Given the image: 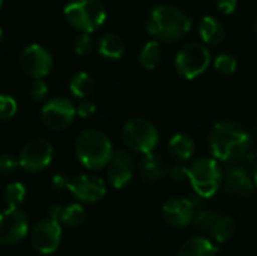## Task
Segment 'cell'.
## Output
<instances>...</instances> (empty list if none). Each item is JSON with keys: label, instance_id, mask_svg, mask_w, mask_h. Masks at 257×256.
Returning a JSON list of instances; mask_svg holds the SVG:
<instances>
[{"label": "cell", "instance_id": "4", "mask_svg": "<svg viewBox=\"0 0 257 256\" xmlns=\"http://www.w3.org/2000/svg\"><path fill=\"white\" fill-rule=\"evenodd\" d=\"M187 178L200 198H212L223 181V172L215 158L202 157L187 167Z\"/></svg>", "mask_w": 257, "mask_h": 256}, {"label": "cell", "instance_id": "18", "mask_svg": "<svg viewBox=\"0 0 257 256\" xmlns=\"http://www.w3.org/2000/svg\"><path fill=\"white\" fill-rule=\"evenodd\" d=\"M194 151H196L194 140L188 134L178 133L169 140V154L181 163L188 161L194 155Z\"/></svg>", "mask_w": 257, "mask_h": 256}, {"label": "cell", "instance_id": "23", "mask_svg": "<svg viewBox=\"0 0 257 256\" xmlns=\"http://www.w3.org/2000/svg\"><path fill=\"white\" fill-rule=\"evenodd\" d=\"M86 220V211L80 204H71L68 207H62L59 225H65L68 228H78Z\"/></svg>", "mask_w": 257, "mask_h": 256}, {"label": "cell", "instance_id": "16", "mask_svg": "<svg viewBox=\"0 0 257 256\" xmlns=\"http://www.w3.org/2000/svg\"><path fill=\"white\" fill-rule=\"evenodd\" d=\"M224 187H226V192L230 196L248 198L254 190V183L244 169L235 167V169L229 170V174L226 175Z\"/></svg>", "mask_w": 257, "mask_h": 256}, {"label": "cell", "instance_id": "35", "mask_svg": "<svg viewBox=\"0 0 257 256\" xmlns=\"http://www.w3.org/2000/svg\"><path fill=\"white\" fill-rule=\"evenodd\" d=\"M68 184H69V180L63 174H56L53 177V187L56 190H65L68 189Z\"/></svg>", "mask_w": 257, "mask_h": 256}, {"label": "cell", "instance_id": "28", "mask_svg": "<svg viewBox=\"0 0 257 256\" xmlns=\"http://www.w3.org/2000/svg\"><path fill=\"white\" fill-rule=\"evenodd\" d=\"M218 220V216L214 211L209 210H202L200 213H197V216L194 217V223L197 225V228H200L203 232H212L215 222Z\"/></svg>", "mask_w": 257, "mask_h": 256}, {"label": "cell", "instance_id": "11", "mask_svg": "<svg viewBox=\"0 0 257 256\" xmlns=\"http://www.w3.org/2000/svg\"><path fill=\"white\" fill-rule=\"evenodd\" d=\"M27 231L29 220L20 208H8L0 214V244H17L26 237Z\"/></svg>", "mask_w": 257, "mask_h": 256}, {"label": "cell", "instance_id": "6", "mask_svg": "<svg viewBox=\"0 0 257 256\" xmlns=\"http://www.w3.org/2000/svg\"><path fill=\"white\" fill-rule=\"evenodd\" d=\"M122 137L130 149L143 155L154 154L155 148L160 143V134L155 125L142 118L128 121L123 127Z\"/></svg>", "mask_w": 257, "mask_h": 256}, {"label": "cell", "instance_id": "13", "mask_svg": "<svg viewBox=\"0 0 257 256\" xmlns=\"http://www.w3.org/2000/svg\"><path fill=\"white\" fill-rule=\"evenodd\" d=\"M68 190L81 202L95 204L105 195V183L102 178L95 175H78L69 180Z\"/></svg>", "mask_w": 257, "mask_h": 256}, {"label": "cell", "instance_id": "24", "mask_svg": "<svg viewBox=\"0 0 257 256\" xmlns=\"http://www.w3.org/2000/svg\"><path fill=\"white\" fill-rule=\"evenodd\" d=\"M69 89L74 97L84 100L86 97H89L93 92L95 81L87 72H78L72 77V80L69 83Z\"/></svg>", "mask_w": 257, "mask_h": 256}, {"label": "cell", "instance_id": "27", "mask_svg": "<svg viewBox=\"0 0 257 256\" xmlns=\"http://www.w3.org/2000/svg\"><path fill=\"white\" fill-rule=\"evenodd\" d=\"M214 66L217 69V72H220L221 75H232L235 74L236 68H238V63H236V59L230 54H220L215 62H214Z\"/></svg>", "mask_w": 257, "mask_h": 256}, {"label": "cell", "instance_id": "9", "mask_svg": "<svg viewBox=\"0 0 257 256\" xmlns=\"http://www.w3.org/2000/svg\"><path fill=\"white\" fill-rule=\"evenodd\" d=\"M77 115V110L71 100L65 97H56L47 101L41 110V118L45 127L53 131H60L68 128Z\"/></svg>", "mask_w": 257, "mask_h": 256}, {"label": "cell", "instance_id": "2", "mask_svg": "<svg viewBox=\"0 0 257 256\" xmlns=\"http://www.w3.org/2000/svg\"><path fill=\"white\" fill-rule=\"evenodd\" d=\"M191 17L172 5L155 6L146 21L148 32L166 42L181 41L191 29Z\"/></svg>", "mask_w": 257, "mask_h": 256}, {"label": "cell", "instance_id": "15", "mask_svg": "<svg viewBox=\"0 0 257 256\" xmlns=\"http://www.w3.org/2000/svg\"><path fill=\"white\" fill-rule=\"evenodd\" d=\"M108 183L114 189H123L130 184L133 178V160L126 151L114 152L107 170Z\"/></svg>", "mask_w": 257, "mask_h": 256}, {"label": "cell", "instance_id": "7", "mask_svg": "<svg viewBox=\"0 0 257 256\" xmlns=\"http://www.w3.org/2000/svg\"><path fill=\"white\" fill-rule=\"evenodd\" d=\"M211 63V53L203 44L190 42L184 45L175 59V68L178 74L187 80H193L202 75Z\"/></svg>", "mask_w": 257, "mask_h": 256}, {"label": "cell", "instance_id": "10", "mask_svg": "<svg viewBox=\"0 0 257 256\" xmlns=\"http://www.w3.org/2000/svg\"><path fill=\"white\" fill-rule=\"evenodd\" d=\"M20 65L23 71L33 80L45 77L53 68V57L47 48L39 44L27 45L20 54Z\"/></svg>", "mask_w": 257, "mask_h": 256}, {"label": "cell", "instance_id": "34", "mask_svg": "<svg viewBox=\"0 0 257 256\" xmlns=\"http://www.w3.org/2000/svg\"><path fill=\"white\" fill-rule=\"evenodd\" d=\"M217 6L223 14L230 15L235 12V9L238 6V0H217Z\"/></svg>", "mask_w": 257, "mask_h": 256}, {"label": "cell", "instance_id": "37", "mask_svg": "<svg viewBox=\"0 0 257 256\" xmlns=\"http://www.w3.org/2000/svg\"><path fill=\"white\" fill-rule=\"evenodd\" d=\"M253 183H254V187L257 189V169L256 172H254V177H253Z\"/></svg>", "mask_w": 257, "mask_h": 256}, {"label": "cell", "instance_id": "14", "mask_svg": "<svg viewBox=\"0 0 257 256\" xmlns=\"http://www.w3.org/2000/svg\"><path fill=\"white\" fill-rule=\"evenodd\" d=\"M163 217L173 228H184L194 222L196 208L188 198H170L163 205Z\"/></svg>", "mask_w": 257, "mask_h": 256}, {"label": "cell", "instance_id": "20", "mask_svg": "<svg viewBox=\"0 0 257 256\" xmlns=\"http://www.w3.org/2000/svg\"><path fill=\"white\" fill-rule=\"evenodd\" d=\"M166 174L163 160L157 154L145 155L140 163V178L145 184H154L160 181Z\"/></svg>", "mask_w": 257, "mask_h": 256}, {"label": "cell", "instance_id": "26", "mask_svg": "<svg viewBox=\"0 0 257 256\" xmlns=\"http://www.w3.org/2000/svg\"><path fill=\"white\" fill-rule=\"evenodd\" d=\"M24 196H26V189L18 181L8 184L5 189V202L9 208H18V205L24 201Z\"/></svg>", "mask_w": 257, "mask_h": 256}, {"label": "cell", "instance_id": "30", "mask_svg": "<svg viewBox=\"0 0 257 256\" xmlns=\"http://www.w3.org/2000/svg\"><path fill=\"white\" fill-rule=\"evenodd\" d=\"M92 48H93V39H92L90 33L81 32L75 38V41H74V50H75V53L80 54V56H84V54L90 53Z\"/></svg>", "mask_w": 257, "mask_h": 256}, {"label": "cell", "instance_id": "17", "mask_svg": "<svg viewBox=\"0 0 257 256\" xmlns=\"http://www.w3.org/2000/svg\"><path fill=\"white\" fill-rule=\"evenodd\" d=\"M178 256H218V246L205 237H193L187 240Z\"/></svg>", "mask_w": 257, "mask_h": 256}, {"label": "cell", "instance_id": "31", "mask_svg": "<svg viewBox=\"0 0 257 256\" xmlns=\"http://www.w3.org/2000/svg\"><path fill=\"white\" fill-rule=\"evenodd\" d=\"M47 92H48V88H47V84L42 81V78H36V80H33V81L30 83L29 94H30L32 100H35V101H42V100L45 98Z\"/></svg>", "mask_w": 257, "mask_h": 256}, {"label": "cell", "instance_id": "5", "mask_svg": "<svg viewBox=\"0 0 257 256\" xmlns=\"http://www.w3.org/2000/svg\"><path fill=\"white\" fill-rule=\"evenodd\" d=\"M63 14L69 24L87 33L101 27L107 18V11L99 0H71Z\"/></svg>", "mask_w": 257, "mask_h": 256}, {"label": "cell", "instance_id": "39", "mask_svg": "<svg viewBox=\"0 0 257 256\" xmlns=\"http://www.w3.org/2000/svg\"><path fill=\"white\" fill-rule=\"evenodd\" d=\"M2 35H3V30H2V27H0V41H2Z\"/></svg>", "mask_w": 257, "mask_h": 256}, {"label": "cell", "instance_id": "32", "mask_svg": "<svg viewBox=\"0 0 257 256\" xmlns=\"http://www.w3.org/2000/svg\"><path fill=\"white\" fill-rule=\"evenodd\" d=\"M18 160L9 154H3L0 155V174L2 175H8L12 174L17 167H18Z\"/></svg>", "mask_w": 257, "mask_h": 256}, {"label": "cell", "instance_id": "36", "mask_svg": "<svg viewBox=\"0 0 257 256\" xmlns=\"http://www.w3.org/2000/svg\"><path fill=\"white\" fill-rule=\"evenodd\" d=\"M170 177H172V180L181 183L184 178H187V167H184V166H175V167H172L170 169Z\"/></svg>", "mask_w": 257, "mask_h": 256}, {"label": "cell", "instance_id": "25", "mask_svg": "<svg viewBox=\"0 0 257 256\" xmlns=\"http://www.w3.org/2000/svg\"><path fill=\"white\" fill-rule=\"evenodd\" d=\"M235 231H236L235 220L229 216H223V217H218L211 234L217 243H226L233 237Z\"/></svg>", "mask_w": 257, "mask_h": 256}, {"label": "cell", "instance_id": "3", "mask_svg": "<svg viewBox=\"0 0 257 256\" xmlns=\"http://www.w3.org/2000/svg\"><path fill=\"white\" fill-rule=\"evenodd\" d=\"M75 155L84 167L96 170L105 167L114 152L110 139L102 131L86 130L75 142Z\"/></svg>", "mask_w": 257, "mask_h": 256}, {"label": "cell", "instance_id": "12", "mask_svg": "<svg viewBox=\"0 0 257 256\" xmlns=\"http://www.w3.org/2000/svg\"><path fill=\"white\" fill-rule=\"evenodd\" d=\"M62 240V228L54 220H42L39 222L30 234L32 246L41 255H51L57 250Z\"/></svg>", "mask_w": 257, "mask_h": 256}, {"label": "cell", "instance_id": "8", "mask_svg": "<svg viewBox=\"0 0 257 256\" xmlns=\"http://www.w3.org/2000/svg\"><path fill=\"white\" fill-rule=\"evenodd\" d=\"M53 160V146L47 139L42 137H36L29 140L18 157V164L30 174L35 172H41L45 167H48V164Z\"/></svg>", "mask_w": 257, "mask_h": 256}, {"label": "cell", "instance_id": "38", "mask_svg": "<svg viewBox=\"0 0 257 256\" xmlns=\"http://www.w3.org/2000/svg\"><path fill=\"white\" fill-rule=\"evenodd\" d=\"M253 32H254V36L257 38V20L254 21V26H253Z\"/></svg>", "mask_w": 257, "mask_h": 256}, {"label": "cell", "instance_id": "40", "mask_svg": "<svg viewBox=\"0 0 257 256\" xmlns=\"http://www.w3.org/2000/svg\"><path fill=\"white\" fill-rule=\"evenodd\" d=\"M2 2H3V0H0V6H2Z\"/></svg>", "mask_w": 257, "mask_h": 256}, {"label": "cell", "instance_id": "1", "mask_svg": "<svg viewBox=\"0 0 257 256\" xmlns=\"http://www.w3.org/2000/svg\"><path fill=\"white\" fill-rule=\"evenodd\" d=\"M251 146V136L236 122H217L209 133V148L217 161H236L242 158Z\"/></svg>", "mask_w": 257, "mask_h": 256}, {"label": "cell", "instance_id": "29", "mask_svg": "<svg viewBox=\"0 0 257 256\" xmlns=\"http://www.w3.org/2000/svg\"><path fill=\"white\" fill-rule=\"evenodd\" d=\"M17 113V101L9 97L0 94V121L11 119Z\"/></svg>", "mask_w": 257, "mask_h": 256}, {"label": "cell", "instance_id": "33", "mask_svg": "<svg viewBox=\"0 0 257 256\" xmlns=\"http://www.w3.org/2000/svg\"><path fill=\"white\" fill-rule=\"evenodd\" d=\"M75 110H77V115H78L80 118H89V116H92V115L95 113L96 106H95V103L90 101V100H81V101L78 103V106L75 107Z\"/></svg>", "mask_w": 257, "mask_h": 256}, {"label": "cell", "instance_id": "22", "mask_svg": "<svg viewBox=\"0 0 257 256\" xmlns=\"http://www.w3.org/2000/svg\"><path fill=\"white\" fill-rule=\"evenodd\" d=\"M163 60V51L161 45L157 41H149L145 44V47L140 51L139 62L145 69H155Z\"/></svg>", "mask_w": 257, "mask_h": 256}, {"label": "cell", "instance_id": "19", "mask_svg": "<svg viewBox=\"0 0 257 256\" xmlns=\"http://www.w3.org/2000/svg\"><path fill=\"white\" fill-rule=\"evenodd\" d=\"M199 32L200 36L203 39V42L209 44V45H218L223 42L226 32H224V26L223 23L211 15H206L202 18L200 24H199Z\"/></svg>", "mask_w": 257, "mask_h": 256}, {"label": "cell", "instance_id": "21", "mask_svg": "<svg viewBox=\"0 0 257 256\" xmlns=\"http://www.w3.org/2000/svg\"><path fill=\"white\" fill-rule=\"evenodd\" d=\"M98 50L104 57L111 59V60H117L125 53V42L116 33H105L99 39Z\"/></svg>", "mask_w": 257, "mask_h": 256}]
</instances>
